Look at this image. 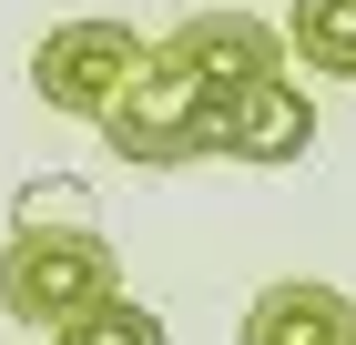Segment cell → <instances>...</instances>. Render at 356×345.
Instances as JSON below:
<instances>
[{
    "mask_svg": "<svg viewBox=\"0 0 356 345\" xmlns=\"http://www.w3.org/2000/svg\"><path fill=\"white\" fill-rule=\"evenodd\" d=\"M214 71H204V61L184 51V41H153V51H143V71H133V92H122V102L102 112V142L122 162H153V173H163V162H204V133H214Z\"/></svg>",
    "mask_w": 356,
    "mask_h": 345,
    "instance_id": "6da1fadb",
    "label": "cell"
},
{
    "mask_svg": "<svg viewBox=\"0 0 356 345\" xmlns=\"http://www.w3.org/2000/svg\"><path fill=\"white\" fill-rule=\"evenodd\" d=\"M102 294H122V264H112L102 234H10L0 244V315L31 325V335H61Z\"/></svg>",
    "mask_w": 356,
    "mask_h": 345,
    "instance_id": "7a4b0ae2",
    "label": "cell"
},
{
    "mask_svg": "<svg viewBox=\"0 0 356 345\" xmlns=\"http://www.w3.org/2000/svg\"><path fill=\"white\" fill-rule=\"evenodd\" d=\"M143 41L133 21H61V31H41V51H31V92L51 112H72V122H102L122 92H133V71H143Z\"/></svg>",
    "mask_w": 356,
    "mask_h": 345,
    "instance_id": "3957f363",
    "label": "cell"
},
{
    "mask_svg": "<svg viewBox=\"0 0 356 345\" xmlns=\"http://www.w3.org/2000/svg\"><path fill=\"white\" fill-rule=\"evenodd\" d=\"M204 153H224V162H296V153H316V102L285 71H265V81H245V92L214 102Z\"/></svg>",
    "mask_w": 356,
    "mask_h": 345,
    "instance_id": "277c9868",
    "label": "cell"
},
{
    "mask_svg": "<svg viewBox=\"0 0 356 345\" xmlns=\"http://www.w3.org/2000/svg\"><path fill=\"white\" fill-rule=\"evenodd\" d=\"M234 345H356V294L316 285V274H285L245 305V335Z\"/></svg>",
    "mask_w": 356,
    "mask_h": 345,
    "instance_id": "5b68a950",
    "label": "cell"
},
{
    "mask_svg": "<svg viewBox=\"0 0 356 345\" xmlns=\"http://www.w3.org/2000/svg\"><path fill=\"white\" fill-rule=\"evenodd\" d=\"M173 41H184V51L214 71V92H245V81L285 71V31H275V21H254V10H193Z\"/></svg>",
    "mask_w": 356,
    "mask_h": 345,
    "instance_id": "8992f818",
    "label": "cell"
},
{
    "mask_svg": "<svg viewBox=\"0 0 356 345\" xmlns=\"http://www.w3.org/2000/svg\"><path fill=\"white\" fill-rule=\"evenodd\" d=\"M285 41H296L305 71L356 81V0H296V10H285Z\"/></svg>",
    "mask_w": 356,
    "mask_h": 345,
    "instance_id": "52a82bcc",
    "label": "cell"
},
{
    "mask_svg": "<svg viewBox=\"0 0 356 345\" xmlns=\"http://www.w3.org/2000/svg\"><path fill=\"white\" fill-rule=\"evenodd\" d=\"M10 234H92V183L82 173H41L10 193Z\"/></svg>",
    "mask_w": 356,
    "mask_h": 345,
    "instance_id": "ba28073f",
    "label": "cell"
},
{
    "mask_svg": "<svg viewBox=\"0 0 356 345\" xmlns=\"http://www.w3.org/2000/svg\"><path fill=\"white\" fill-rule=\"evenodd\" d=\"M51 345H173V335H163V315H153L143 294H102V305H92V315H72Z\"/></svg>",
    "mask_w": 356,
    "mask_h": 345,
    "instance_id": "9c48e42d",
    "label": "cell"
}]
</instances>
